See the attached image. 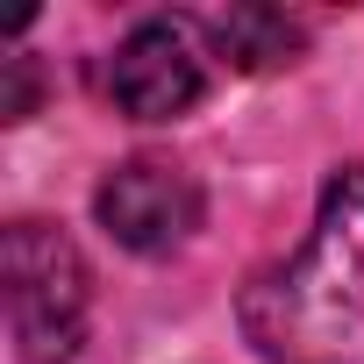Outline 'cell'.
I'll return each instance as SVG.
<instances>
[{
  "mask_svg": "<svg viewBox=\"0 0 364 364\" xmlns=\"http://www.w3.org/2000/svg\"><path fill=\"white\" fill-rule=\"evenodd\" d=\"M243 336L272 364H364V164L328 171L293 264L250 279Z\"/></svg>",
  "mask_w": 364,
  "mask_h": 364,
  "instance_id": "6da1fadb",
  "label": "cell"
},
{
  "mask_svg": "<svg viewBox=\"0 0 364 364\" xmlns=\"http://www.w3.org/2000/svg\"><path fill=\"white\" fill-rule=\"evenodd\" d=\"M0 279H8V328L22 364H72L86 336V257L50 222H15L0 236Z\"/></svg>",
  "mask_w": 364,
  "mask_h": 364,
  "instance_id": "7a4b0ae2",
  "label": "cell"
},
{
  "mask_svg": "<svg viewBox=\"0 0 364 364\" xmlns=\"http://www.w3.org/2000/svg\"><path fill=\"white\" fill-rule=\"evenodd\" d=\"M93 215L100 229L122 243V250H171V243H186L200 229V186L178 164H157V157H129L100 178V193H93Z\"/></svg>",
  "mask_w": 364,
  "mask_h": 364,
  "instance_id": "3957f363",
  "label": "cell"
},
{
  "mask_svg": "<svg viewBox=\"0 0 364 364\" xmlns=\"http://www.w3.org/2000/svg\"><path fill=\"white\" fill-rule=\"evenodd\" d=\"M208 72L193 50V22H143L107 58V93L129 122H178L200 100Z\"/></svg>",
  "mask_w": 364,
  "mask_h": 364,
  "instance_id": "277c9868",
  "label": "cell"
},
{
  "mask_svg": "<svg viewBox=\"0 0 364 364\" xmlns=\"http://www.w3.org/2000/svg\"><path fill=\"white\" fill-rule=\"evenodd\" d=\"M236 72H272V65H293V50H300V29L286 22V15H272V8H229V15H200L193 22Z\"/></svg>",
  "mask_w": 364,
  "mask_h": 364,
  "instance_id": "5b68a950",
  "label": "cell"
}]
</instances>
